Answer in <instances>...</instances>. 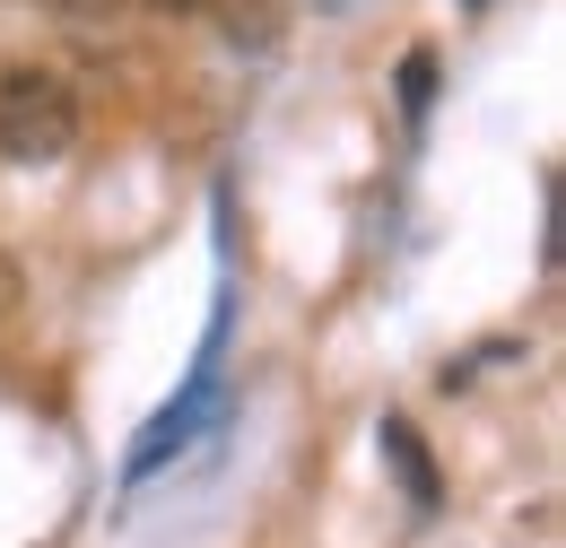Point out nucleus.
I'll use <instances>...</instances> for the list:
<instances>
[{
	"mask_svg": "<svg viewBox=\"0 0 566 548\" xmlns=\"http://www.w3.org/2000/svg\"><path fill=\"white\" fill-rule=\"evenodd\" d=\"M78 87L44 62H9L0 70V157L9 166H62L78 148Z\"/></svg>",
	"mask_w": 566,
	"mask_h": 548,
	"instance_id": "1",
	"label": "nucleus"
},
{
	"mask_svg": "<svg viewBox=\"0 0 566 548\" xmlns=\"http://www.w3.org/2000/svg\"><path fill=\"white\" fill-rule=\"evenodd\" d=\"M201 418H218V383H210V375H192V392H184V401H166V410L148 418L140 453H132V479H148V471H166V453H184V444L201 435Z\"/></svg>",
	"mask_w": 566,
	"mask_h": 548,
	"instance_id": "2",
	"label": "nucleus"
},
{
	"mask_svg": "<svg viewBox=\"0 0 566 548\" xmlns=\"http://www.w3.org/2000/svg\"><path fill=\"white\" fill-rule=\"evenodd\" d=\"M375 444H384V462H392V479L410 487V505H436V462H427V444H419V426H410V418H384V426H375Z\"/></svg>",
	"mask_w": 566,
	"mask_h": 548,
	"instance_id": "3",
	"label": "nucleus"
},
{
	"mask_svg": "<svg viewBox=\"0 0 566 548\" xmlns=\"http://www.w3.org/2000/svg\"><path fill=\"white\" fill-rule=\"evenodd\" d=\"M132 9H140V0H53V18H62V27H87V35L132 27Z\"/></svg>",
	"mask_w": 566,
	"mask_h": 548,
	"instance_id": "4",
	"label": "nucleus"
},
{
	"mask_svg": "<svg viewBox=\"0 0 566 548\" xmlns=\"http://www.w3.org/2000/svg\"><path fill=\"white\" fill-rule=\"evenodd\" d=\"M18 305H27V271H18V253H0V331L18 323Z\"/></svg>",
	"mask_w": 566,
	"mask_h": 548,
	"instance_id": "5",
	"label": "nucleus"
},
{
	"mask_svg": "<svg viewBox=\"0 0 566 548\" xmlns=\"http://www.w3.org/2000/svg\"><path fill=\"white\" fill-rule=\"evenodd\" d=\"M427 87H436V62H427V53H410V62H401V105H410V114L427 105Z\"/></svg>",
	"mask_w": 566,
	"mask_h": 548,
	"instance_id": "6",
	"label": "nucleus"
},
{
	"mask_svg": "<svg viewBox=\"0 0 566 548\" xmlns=\"http://www.w3.org/2000/svg\"><path fill=\"white\" fill-rule=\"evenodd\" d=\"M140 9H157V18H201V9H218V0H140Z\"/></svg>",
	"mask_w": 566,
	"mask_h": 548,
	"instance_id": "7",
	"label": "nucleus"
}]
</instances>
